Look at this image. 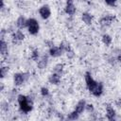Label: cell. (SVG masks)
<instances>
[{
  "mask_svg": "<svg viewBox=\"0 0 121 121\" xmlns=\"http://www.w3.org/2000/svg\"><path fill=\"white\" fill-rule=\"evenodd\" d=\"M84 78H85V83H86V87H87L88 91L94 96L99 97L103 94V90H104L103 83L100 82V81L95 80L90 72H86L85 73Z\"/></svg>",
  "mask_w": 121,
  "mask_h": 121,
  "instance_id": "1",
  "label": "cell"
},
{
  "mask_svg": "<svg viewBox=\"0 0 121 121\" xmlns=\"http://www.w3.org/2000/svg\"><path fill=\"white\" fill-rule=\"evenodd\" d=\"M16 99H17V102H18V105H19V109L22 112L27 113V112L32 111L34 102H33V99L30 96L20 94V95H17Z\"/></svg>",
  "mask_w": 121,
  "mask_h": 121,
  "instance_id": "2",
  "label": "cell"
},
{
  "mask_svg": "<svg viewBox=\"0 0 121 121\" xmlns=\"http://www.w3.org/2000/svg\"><path fill=\"white\" fill-rule=\"evenodd\" d=\"M30 78V74L28 72H23V73H15L13 75V83L16 87L22 86L26 81L28 80Z\"/></svg>",
  "mask_w": 121,
  "mask_h": 121,
  "instance_id": "3",
  "label": "cell"
},
{
  "mask_svg": "<svg viewBox=\"0 0 121 121\" xmlns=\"http://www.w3.org/2000/svg\"><path fill=\"white\" fill-rule=\"evenodd\" d=\"M27 32L30 35H37L40 31V24L37 19L31 17L27 19Z\"/></svg>",
  "mask_w": 121,
  "mask_h": 121,
  "instance_id": "4",
  "label": "cell"
},
{
  "mask_svg": "<svg viewBox=\"0 0 121 121\" xmlns=\"http://www.w3.org/2000/svg\"><path fill=\"white\" fill-rule=\"evenodd\" d=\"M38 12H39V15L42 19L43 20H47L50 16H51V9L48 5L44 4V5H42L39 9H38Z\"/></svg>",
  "mask_w": 121,
  "mask_h": 121,
  "instance_id": "5",
  "label": "cell"
},
{
  "mask_svg": "<svg viewBox=\"0 0 121 121\" xmlns=\"http://www.w3.org/2000/svg\"><path fill=\"white\" fill-rule=\"evenodd\" d=\"M64 12L69 15V16H73L76 14L77 12V7L75 5V3L73 1H66L65 6H64Z\"/></svg>",
  "mask_w": 121,
  "mask_h": 121,
  "instance_id": "6",
  "label": "cell"
},
{
  "mask_svg": "<svg viewBox=\"0 0 121 121\" xmlns=\"http://www.w3.org/2000/svg\"><path fill=\"white\" fill-rule=\"evenodd\" d=\"M114 21V16L112 14L104 15L99 19V25L101 27H107L112 25V23Z\"/></svg>",
  "mask_w": 121,
  "mask_h": 121,
  "instance_id": "7",
  "label": "cell"
},
{
  "mask_svg": "<svg viewBox=\"0 0 121 121\" xmlns=\"http://www.w3.org/2000/svg\"><path fill=\"white\" fill-rule=\"evenodd\" d=\"M25 38H26V35L21 29H17L16 31H13L11 33V39L14 43H19L23 42L25 40Z\"/></svg>",
  "mask_w": 121,
  "mask_h": 121,
  "instance_id": "8",
  "label": "cell"
},
{
  "mask_svg": "<svg viewBox=\"0 0 121 121\" xmlns=\"http://www.w3.org/2000/svg\"><path fill=\"white\" fill-rule=\"evenodd\" d=\"M63 53H64V52L60 49V46H57V45H54V46L50 47L49 50H48V54H49V56L52 57V58H59V57H60Z\"/></svg>",
  "mask_w": 121,
  "mask_h": 121,
  "instance_id": "9",
  "label": "cell"
},
{
  "mask_svg": "<svg viewBox=\"0 0 121 121\" xmlns=\"http://www.w3.org/2000/svg\"><path fill=\"white\" fill-rule=\"evenodd\" d=\"M15 25L16 26L18 27V29H24V28H26L27 27V19L23 16V15H20L16 21H15Z\"/></svg>",
  "mask_w": 121,
  "mask_h": 121,
  "instance_id": "10",
  "label": "cell"
},
{
  "mask_svg": "<svg viewBox=\"0 0 121 121\" xmlns=\"http://www.w3.org/2000/svg\"><path fill=\"white\" fill-rule=\"evenodd\" d=\"M60 80H61V76L60 74H57V73H52L49 75L48 77V81L50 84L52 85H58L60 83Z\"/></svg>",
  "mask_w": 121,
  "mask_h": 121,
  "instance_id": "11",
  "label": "cell"
},
{
  "mask_svg": "<svg viewBox=\"0 0 121 121\" xmlns=\"http://www.w3.org/2000/svg\"><path fill=\"white\" fill-rule=\"evenodd\" d=\"M48 64V57L46 55H43L41 56L40 60L37 61V68L40 70H43L47 67Z\"/></svg>",
  "mask_w": 121,
  "mask_h": 121,
  "instance_id": "12",
  "label": "cell"
},
{
  "mask_svg": "<svg viewBox=\"0 0 121 121\" xmlns=\"http://www.w3.org/2000/svg\"><path fill=\"white\" fill-rule=\"evenodd\" d=\"M81 21L83 24H85L86 26H91L93 24V16L91 13L87 12V11H84L81 13Z\"/></svg>",
  "mask_w": 121,
  "mask_h": 121,
  "instance_id": "13",
  "label": "cell"
},
{
  "mask_svg": "<svg viewBox=\"0 0 121 121\" xmlns=\"http://www.w3.org/2000/svg\"><path fill=\"white\" fill-rule=\"evenodd\" d=\"M86 101H85V99H80L77 104H76V106H75V111L78 112V113H79V114H81L84 111H85V107H86Z\"/></svg>",
  "mask_w": 121,
  "mask_h": 121,
  "instance_id": "14",
  "label": "cell"
},
{
  "mask_svg": "<svg viewBox=\"0 0 121 121\" xmlns=\"http://www.w3.org/2000/svg\"><path fill=\"white\" fill-rule=\"evenodd\" d=\"M0 53L2 57L8 56L9 47H8V43L5 40H0Z\"/></svg>",
  "mask_w": 121,
  "mask_h": 121,
  "instance_id": "15",
  "label": "cell"
},
{
  "mask_svg": "<svg viewBox=\"0 0 121 121\" xmlns=\"http://www.w3.org/2000/svg\"><path fill=\"white\" fill-rule=\"evenodd\" d=\"M115 116H116L115 110L110 105L107 106V108H106V118L107 119H112V118H115Z\"/></svg>",
  "mask_w": 121,
  "mask_h": 121,
  "instance_id": "16",
  "label": "cell"
},
{
  "mask_svg": "<svg viewBox=\"0 0 121 121\" xmlns=\"http://www.w3.org/2000/svg\"><path fill=\"white\" fill-rule=\"evenodd\" d=\"M101 42L103 43L104 45H106V46H110V45L112 44V36H111L110 34H108V33H104V34L102 35V37H101Z\"/></svg>",
  "mask_w": 121,
  "mask_h": 121,
  "instance_id": "17",
  "label": "cell"
},
{
  "mask_svg": "<svg viewBox=\"0 0 121 121\" xmlns=\"http://www.w3.org/2000/svg\"><path fill=\"white\" fill-rule=\"evenodd\" d=\"M79 113H78L75 110L74 111H72V112H70L68 114H67V120H70V121H76V120H78V118H79Z\"/></svg>",
  "mask_w": 121,
  "mask_h": 121,
  "instance_id": "18",
  "label": "cell"
},
{
  "mask_svg": "<svg viewBox=\"0 0 121 121\" xmlns=\"http://www.w3.org/2000/svg\"><path fill=\"white\" fill-rule=\"evenodd\" d=\"M60 47V49L63 51V52H68L69 50H71L72 48H71V46H70V43H68V42H66V41H62L60 43V45H59Z\"/></svg>",
  "mask_w": 121,
  "mask_h": 121,
  "instance_id": "19",
  "label": "cell"
},
{
  "mask_svg": "<svg viewBox=\"0 0 121 121\" xmlns=\"http://www.w3.org/2000/svg\"><path fill=\"white\" fill-rule=\"evenodd\" d=\"M30 58L32 60L34 61H38L41 58V55H40V51L39 49H33L31 51V54H30Z\"/></svg>",
  "mask_w": 121,
  "mask_h": 121,
  "instance_id": "20",
  "label": "cell"
},
{
  "mask_svg": "<svg viewBox=\"0 0 121 121\" xmlns=\"http://www.w3.org/2000/svg\"><path fill=\"white\" fill-rule=\"evenodd\" d=\"M63 70H64V64H63V63H60V62L57 63V64L54 66V68H53L54 73H57V74H60V75L62 74Z\"/></svg>",
  "mask_w": 121,
  "mask_h": 121,
  "instance_id": "21",
  "label": "cell"
},
{
  "mask_svg": "<svg viewBox=\"0 0 121 121\" xmlns=\"http://www.w3.org/2000/svg\"><path fill=\"white\" fill-rule=\"evenodd\" d=\"M40 94H41L42 96H43V97H47V96L49 95L50 92H49V89H48L47 87L43 86V87H41V89H40Z\"/></svg>",
  "mask_w": 121,
  "mask_h": 121,
  "instance_id": "22",
  "label": "cell"
},
{
  "mask_svg": "<svg viewBox=\"0 0 121 121\" xmlns=\"http://www.w3.org/2000/svg\"><path fill=\"white\" fill-rule=\"evenodd\" d=\"M8 72H9V67L3 65L1 67V69H0V77H1V78H4L8 75Z\"/></svg>",
  "mask_w": 121,
  "mask_h": 121,
  "instance_id": "23",
  "label": "cell"
},
{
  "mask_svg": "<svg viewBox=\"0 0 121 121\" xmlns=\"http://www.w3.org/2000/svg\"><path fill=\"white\" fill-rule=\"evenodd\" d=\"M85 111H86L87 112H89V113H93V112H95V106H94V104H92V103H87V104H86V107H85Z\"/></svg>",
  "mask_w": 121,
  "mask_h": 121,
  "instance_id": "24",
  "label": "cell"
},
{
  "mask_svg": "<svg viewBox=\"0 0 121 121\" xmlns=\"http://www.w3.org/2000/svg\"><path fill=\"white\" fill-rule=\"evenodd\" d=\"M66 54V58L68 59V60H73L74 58H75V56H76V54H75V52H74V50H69L68 52H66L65 53Z\"/></svg>",
  "mask_w": 121,
  "mask_h": 121,
  "instance_id": "25",
  "label": "cell"
},
{
  "mask_svg": "<svg viewBox=\"0 0 121 121\" xmlns=\"http://www.w3.org/2000/svg\"><path fill=\"white\" fill-rule=\"evenodd\" d=\"M1 109L4 112H7L9 110V103H8V101H3L1 103Z\"/></svg>",
  "mask_w": 121,
  "mask_h": 121,
  "instance_id": "26",
  "label": "cell"
},
{
  "mask_svg": "<svg viewBox=\"0 0 121 121\" xmlns=\"http://www.w3.org/2000/svg\"><path fill=\"white\" fill-rule=\"evenodd\" d=\"M105 4L107 5V6H110V7H116V5H117V2L116 1H113V0H112V1H105Z\"/></svg>",
  "mask_w": 121,
  "mask_h": 121,
  "instance_id": "27",
  "label": "cell"
},
{
  "mask_svg": "<svg viewBox=\"0 0 121 121\" xmlns=\"http://www.w3.org/2000/svg\"><path fill=\"white\" fill-rule=\"evenodd\" d=\"M116 59H117V60H119V61H120V63H121V52H119V53L117 54Z\"/></svg>",
  "mask_w": 121,
  "mask_h": 121,
  "instance_id": "28",
  "label": "cell"
},
{
  "mask_svg": "<svg viewBox=\"0 0 121 121\" xmlns=\"http://www.w3.org/2000/svg\"><path fill=\"white\" fill-rule=\"evenodd\" d=\"M0 85H1V87H0V91H1V92H3V91H4V83H3V82H1V83H0Z\"/></svg>",
  "mask_w": 121,
  "mask_h": 121,
  "instance_id": "29",
  "label": "cell"
},
{
  "mask_svg": "<svg viewBox=\"0 0 121 121\" xmlns=\"http://www.w3.org/2000/svg\"><path fill=\"white\" fill-rule=\"evenodd\" d=\"M108 121H117L116 118H112V119H108Z\"/></svg>",
  "mask_w": 121,
  "mask_h": 121,
  "instance_id": "30",
  "label": "cell"
},
{
  "mask_svg": "<svg viewBox=\"0 0 121 121\" xmlns=\"http://www.w3.org/2000/svg\"><path fill=\"white\" fill-rule=\"evenodd\" d=\"M66 121H70V120H66Z\"/></svg>",
  "mask_w": 121,
  "mask_h": 121,
  "instance_id": "31",
  "label": "cell"
}]
</instances>
